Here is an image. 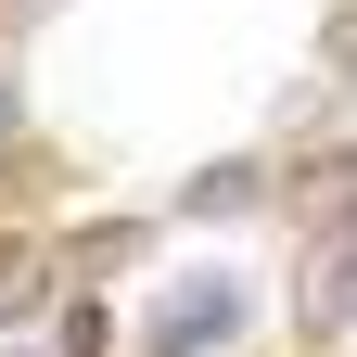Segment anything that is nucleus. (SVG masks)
I'll return each instance as SVG.
<instances>
[{"instance_id": "nucleus-1", "label": "nucleus", "mask_w": 357, "mask_h": 357, "mask_svg": "<svg viewBox=\"0 0 357 357\" xmlns=\"http://www.w3.org/2000/svg\"><path fill=\"white\" fill-rule=\"evenodd\" d=\"M230 332H243V281H192V294L153 306L141 344H153V357H204V344H230Z\"/></svg>"}, {"instance_id": "nucleus-2", "label": "nucleus", "mask_w": 357, "mask_h": 357, "mask_svg": "<svg viewBox=\"0 0 357 357\" xmlns=\"http://www.w3.org/2000/svg\"><path fill=\"white\" fill-rule=\"evenodd\" d=\"M344 319H357V230H332L306 255V332H344Z\"/></svg>"}, {"instance_id": "nucleus-3", "label": "nucleus", "mask_w": 357, "mask_h": 357, "mask_svg": "<svg viewBox=\"0 0 357 357\" xmlns=\"http://www.w3.org/2000/svg\"><path fill=\"white\" fill-rule=\"evenodd\" d=\"M178 204H192V217H230V204H255V166H217V178H192Z\"/></svg>"}]
</instances>
